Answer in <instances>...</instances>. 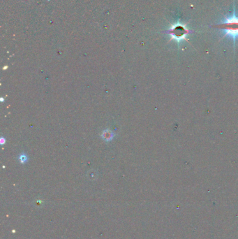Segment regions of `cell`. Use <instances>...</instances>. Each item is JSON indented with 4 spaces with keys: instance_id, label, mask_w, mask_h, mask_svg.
Wrapping results in <instances>:
<instances>
[{
    "instance_id": "1",
    "label": "cell",
    "mask_w": 238,
    "mask_h": 239,
    "mask_svg": "<svg viewBox=\"0 0 238 239\" xmlns=\"http://www.w3.org/2000/svg\"><path fill=\"white\" fill-rule=\"evenodd\" d=\"M224 21L217 24H214L211 27L217 29H221L225 31V35L223 38L226 36H229L233 38L234 43L236 38L238 37V17L235 15V9L234 7L233 13L231 17L224 16Z\"/></svg>"
},
{
    "instance_id": "2",
    "label": "cell",
    "mask_w": 238,
    "mask_h": 239,
    "mask_svg": "<svg viewBox=\"0 0 238 239\" xmlns=\"http://www.w3.org/2000/svg\"><path fill=\"white\" fill-rule=\"evenodd\" d=\"M167 34L171 36V40H175L178 42H180L182 40H186V36L187 34L192 33V31L189 30L186 27V24L180 23V22H177V23L172 24L170 29L166 31Z\"/></svg>"
}]
</instances>
